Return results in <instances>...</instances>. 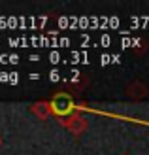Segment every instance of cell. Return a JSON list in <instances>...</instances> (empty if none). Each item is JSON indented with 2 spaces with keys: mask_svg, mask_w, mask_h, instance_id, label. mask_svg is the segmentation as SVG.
Listing matches in <instances>:
<instances>
[{
  "mask_svg": "<svg viewBox=\"0 0 149 155\" xmlns=\"http://www.w3.org/2000/svg\"><path fill=\"white\" fill-rule=\"evenodd\" d=\"M127 93L132 97V98H142V97H145L147 95V87L144 83H138V81H134L132 85H128V89H127Z\"/></svg>",
  "mask_w": 149,
  "mask_h": 155,
  "instance_id": "277c9868",
  "label": "cell"
},
{
  "mask_svg": "<svg viewBox=\"0 0 149 155\" xmlns=\"http://www.w3.org/2000/svg\"><path fill=\"white\" fill-rule=\"evenodd\" d=\"M0 146H2V136H0Z\"/></svg>",
  "mask_w": 149,
  "mask_h": 155,
  "instance_id": "ba28073f",
  "label": "cell"
},
{
  "mask_svg": "<svg viewBox=\"0 0 149 155\" xmlns=\"http://www.w3.org/2000/svg\"><path fill=\"white\" fill-rule=\"evenodd\" d=\"M60 125L66 127L72 134H81L83 130L87 129V119H85L79 112H74L72 115H68V117L60 119Z\"/></svg>",
  "mask_w": 149,
  "mask_h": 155,
  "instance_id": "7a4b0ae2",
  "label": "cell"
},
{
  "mask_svg": "<svg viewBox=\"0 0 149 155\" xmlns=\"http://www.w3.org/2000/svg\"><path fill=\"white\" fill-rule=\"evenodd\" d=\"M49 104H51L53 114L59 115L60 119H64V117L74 114V100L68 93H57V95L49 100Z\"/></svg>",
  "mask_w": 149,
  "mask_h": 155,
  "instance_id": "6da1fadb",
  "label": "cell"
},
{
  "mask_svg": "<svg viewBox=\"0 0 149 155\" xmlns=\"http://www.w3.org/2000/svg\"><path fill=\"white\" fill-rule=\"evenodd\" d=\"M30 112H32L36 117H40V119H47L49 115L53 114L51 104H49V102H36L32 108H30Z\"/></svg>",
  "mask_w": 149,
  "mask_h": 155,
  "instance_id": "3957f363",
  "label": "cell"
},
{
  "mask_svg": "<svg viewBox=\"0 0 149 155\" xmlns=\"http://www.w3.org/2000/svg\"><path fill=\"white\" fill-rule=\"evenodd\" d=\"M15 81H19L17 74H10V83H15Z\"/></svg>",
  "mask_w": 149,
  "mask_h": 155,
  "instance_id": "8992f818",
  "label": "cell"
},
{
  "mask_svg": "<svg viewBox=\"0 0 149 155\" xmlns=\"http://www.w3.org/2000/svg\"><path fill=\"white\" fill-rule=\"evenodd\" d=\"M17 61H19V59L15 57V55H11V57H10V63H17Z\"/></svg>",
  "mask_w": 149,
  "mask_h": 155,
  "instance_id": "52a82bcc",
  "label": "cell"
},
{
  "mask_svg": "<svg viewBox=\"0 0 149 155\" xmlns=\"http://www.w3.org/2000/svg\"><path fill=\"white\" fill-rule=\"evenodd\" d=\"M49 80H51V81H59V80H60V74H59V70H53V72L49 74Z\"/></svg>",
  "mask_w": 149,
  "mask_h": 155,
  "instance_id": "5b68a950",
  "label": "cell"
}]
</instances>
